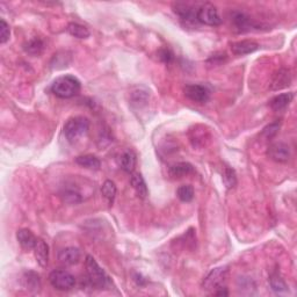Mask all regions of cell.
I'll return each instance as SVG.
<instances>
[{
	"label": "cell",
	"mask_w": 297,
	"mask_h": 297,
	"mask_svg": "<svg viewBox=\"0 0 297 297\" xmlns=\"http://www.w3.org/2000/svg\"><path fill=\"white\" fill-rule=\"evenodd\" d=\"M82 84L75 76L65 75L54 80L51 85V92L61 99H70L79 94Z\"/></svg>",
	"instance_id": "obj_1"
},
{
	"label": "cell",
	"mask_w": 297,
	"mask_h": 297,
	"mask_svg": "<svg viewBox=\"0 0 297 297\" xmlns=\"http://www.w3.org/2000/svg\"><path fill=\"white\" fill-rule=\"evenodd\" d=\"M85 267H86V274L87 280L91 287L97 289H107L112 285L111 277L108 276L107 273L99 266L92 255H87L85 260Z\"/></svg>",
	"instance_id": "obj_2"
},
{
	"label": "cell",
	"mask_w": 297,
	"mask_h": 297,
	"mask_svg": "<svg viewBox=\"0 0 297 297\" xmlns=\"http://www.w3.org/2000/svg\"><path fill=\"white\" fill-rule=\"evenodd\" d=\"M90 121L84 116H76L69 119L64 126V135L70 143L78 142L89 133Z\"/></svg>",
	"instance_id": "obj_3"
},
{
	"label": "cell",
	"mask_w": 297,
	"mask_h": 297,
	"mask_svg": "<svg viewBox=\"0 0 297 297\" xmlns=\"http://www.w3.org/2000/svg\"><path fill=\"white\" fill-rule=\"evenodd\" d=\"M229 269L226 267H217L209 273L202 282V287L204 290L216 291L218 289L225 287L226 278H228Z\"/></svg>",
	"instance_id": "obj_4"
},
{
	"label": "cell",
	"mask_w": 297,
	"mask_h": 297,
	"mask_svg": "<svg viewBox=\"0 0 297 297\" xmlns=\"http://www.w3.org/2000/svg\"><path fill=\"white\" fill-rule=\"evenodd\" d=\"M49 282L57 290L68 291L75 287L76 277L65 269H55L49 275Z\"/></svg>",
	"instance_id": "obj_5"
},
{
	"label": "cell",
	"mask_w": 297,
	"mask_h": 297,
	"mask_svg": "<svg viewBox=\"0 0 297 297\" xmlns=\"http://www.w3.org/2000/svg\"><path fill=\"white\" fill-rule=\"evenodd\" d=\"M196 21L197 23L206 26H219L222 24V19L219 17L218 11L212 4H202L200 7H197L196 11Z\"/></svg>",
	"instance_id": "obj_6"
},
{
	"label": "cell",
	"mask_w": 297,
	"mask_h": 297,
	"mask_svg": "<svg viewBox=\"0 0 297 297\" xmlns=\"http://www.w3.org/2000/svg\"><path fill=\"white\" fill-rule=\"evenodd\" d=\"M185 97L190 101L196 104H206L210 98V91L207 86L197 85V84H190L183 89Z\"/></svg>",
	"instance_id": "obj_7"
},
{
	"label": "cell",
	"mask_w": 297,
	"mask_h": 297,
	"mask_svg": "<svg viewBox=\"0 0 297 297\" xmlns=\"http://www.w3.org/2000/svg\"><path fill=\"white\" fill-rule=\"evenodd\" d=\"M267 156L276 163H287L290 159V148L283 142H276L267 150Z\"/></svg>",
	"instance_id": "obj_8"
},
{
	"label": "cell",
	"mask_w": 297,
	"mask_h": 297,
	"mask_svg": "<svg viewBox=\"0 0 297 297\" xmlns=\"http://www.w3.org/2000/svg\"><path fill=\"white\" fill-rule=\"evenodd\" d=\"M259 49V45L251 40H243V41L234 42L231 45V51L236 56H245L250 55Z\"/></svg>",
	"instance_id": "obj_9"
},
{
	"label": "cell",
	"mask_w": 297,
	"mask_h": 297,
	"mask_svg": "<svg viewBox=\"0 0 297 297\" xmlns=\"http://www.w3.org/2000/svg\"><path fill=\"white\" fill-rule=\"evenodd\" d=\"M173 11L177 16L180 18V20L185 21L186 24H195L196 21V10H194L192 6L187 4H175L173 6Z\"/></svg>",
	"instance_id": "obj_10"
},
{
	"label": "cell",
	"mask_w": 297,
	"mask_h": 297,
	"mask_svg": "<svg viewBox=\"0 0 297 297\" xmlns=\"http://www.w3.org/2000/svg\"><path fill=\"white\" fill-rule=\"evenodd\" d=\"M232 21L236 28L240 32H248L254 28L259 29V25H256L254 21L251 20L250 18L241 12H234L232 16Z\"/></svg>",
	"instance_id": "obj_11"
},
{
	"label": "cell",
	"mask_w": 297,
	"mask_h": 297,
	"mask_svg": "<svg viewBox=\"0 0 297 297\" xmlns=\"http://www.w3.org/2000/svg\"><path fill=\"white\" fill-rule=\"evenodd\" d=\"M33 250H34L35 253L36 261H38L40 266L45 268V267H47L48 262H49V246H48V244L45 240L38 239L35 247Z\"/></svg>",
	"instance_id": "obj_12"
},
{
	"label": "cell",
	"mask_w": 297,
	"mask_h": 297,
	"mask_svg": "<svg viewBox=\"0 0 297 297\" xmlns=\"http://www.w3.org/2000/svg\"><path fill=\"white\" fill-rule=\"evenodd\" d=\"M58 260L67 266L76 265L80 260V252L76 247L63 248V250L58 253Z\"/></svg>",
	"instance_id": "obj_13"
},
{
	"label": "cell",
	"mask_w": 297,
	"mask_h": 297,
	"mask_svg": "<svg viewBox=\"0 0 297 297\" xmlns=\"http://www.w3.org/2000/svg\"><path fill=\"white\" fill-rule=\"evenodd\" d=\"M291 82V76L289 70L287 69H281L278 70V72H276L273 77V82H272V87L270 89L274 91L284 89L290 85Z\"/></svg>",
	"instance_id": "obj_14"
},
{
	"label": "cell",
	"mask_w": 297,
	"mask_h": 297,
	"mask_svg": "<svg viewBox=\"0 0 297 297\" xmlns=\"http://www.w3.org/2000/svg\"><path fill=\"white\" fill-rule=\"evenodd\" d=\"M292 99H294V94L292 93L278 94L269 101V106L273 111L281 112L288 107L289 104L292 101Z\"/></svg>",
	"instance_id": "obj_15"
},
{
	"label": "cell",
	"mask_w": 297,
	"mask_h": 297,
	"mask_svg": "<svg viewBox=\"0 0 297 297\" xmlns=\"http://www.w3.org/2000/svg\"><path fill=\"white\" fill-rule=\"evenodd\" d=\"M130 185L133 186L137 195L141 197V199H145L148 196L149 190L148 186H146V182L144 178L142 177L141 173H133L130 177Z\"/></svg>",
	"instance_id": "obj_16"
},
{
	"label": "cell",
	"mask_w": 297,
	"mask_h": 297,
	"mask_svg": "<svg viewBox=\"0 0 297 297\" xmlns=\"http://www.w3.org/2000/svg\"><path fill=\"white\" fill-rule=\"evenodd\" d=\"M17 238L21 246L26 248V250H32V248H34L36 245V241H38L36 237L34 236V233L28 229H21L18 231Z\"/></svg>",
	"instance_id": "obj_17"
},
{
	"label": "cell",
	"mask_w": 297,
	"mask_h": 297,
	"mask_svg": "<svg viewBox=\"0 0 297 297\" xmlns=\"http://www.w3.org/2000/svg\"><path fill=\"white\" fill-rule=\"evenodd\" d=\"M136 155L131 150H127L120 156V166L124 172L133 173L135 167H136Z\"/></svg>",
	"instance_id": "obj_18"
},
{
	"label": "cell",
	"mask_w": 297,
	"mask_h": 297,
	"mask_svg": "<svg viewBox=\"0 0 297 297\" xmlns=\"http://www.w3.org/2000/svg\"><path fill=\"white\" fill-rule=\"evenodd\" d=\"M194 172V167L192 164L189 163H177L174 165H172L168 170V173L172 178L174 179H179V178H183L186 175H188Z\"/></svg>",
	"instance_id": "obj_19"
},
{
	"label": "cell",
	"mask_w": 297,
	"mask_h": 297,
	"mask_svg": "<svg viewBox=\"0 0 297 297\" xmlns=\"http://www.w3.org/2000/svg\"><path fill=\"white\" fill-rule=\"evenodd\" d=\"M23 283H24V287L31 291L39 290L40 287H41V280H40L39 274H36L35 272H32V270L26 272L24 274Z\"/></svg>",
	"instance_id": "obj_20"
},
{
	"label": "cell",
	"mask_w": 297,
	"mask_h": 297,
	"mask_svg": "<svg viewBox=\"0 0 297 297\" xmlns=\"http://www.w3.org/2000/svg\"><path fill=\"white\" fill-rule=\"evenodd\" d=\"M76 163L79 165V166L89 168V170H99L101 166V161L98 157L93 155H84L79 156L76 158Z\"/></svg>",
	"instance_id": "obj_21"
},
{
	"label": "cell",
	"mask_w": 297,
	"mask_h": 297,
	"mask_svg": "<svg viewBox=\"0 0 297 297\" xmlns=\"http://www.w3.org/2000/svg\"><path fill=\"white\" fill-rule=\"evenodd\" d=\"M43 49H45V43L41 39L34 38L29 40L24 45V50L31 56H40L42 54Z\"/></svg>",
	"instance_id": "obj_22"
},
{
	"label": "cell",
	"mask_w": 297,
	"mask_h": 297,
	"mask_svg": "<svg viewBox=\"0 0 297 297\" xmlns=\"http://www.w3.org/2000/svg\"><path fill=\"white\" fill-rule=\"evenodd\" d=\"M68 33L73 38H77V39H87L90 38V31L87 29L85 26L80 25V24H77V23H71L68 25V28H67Z\"/></svg>",
	"instance_id": "obj_23"
},
{
	"label": "cell",
	"mask_w": 297,
	"mask_h": 297,
	"mask_svg": "<svg viewBox=\"0 0 297 297\" xmlns=\"http://www.w3.org/2000/svg\"><path fill=\"white\" fill-rule=\"evenodd\" d=\"M116 192H117L116 185L112 180H106L104 182V185H102V188H101V193L105 199L108 201L109 204H113V202H114Z\"/></svg>",
	"instance_id": "obj_24"
},
{
	"label": "cell",
	"mask_w": 297,
	"mask_h": 297,
	"mask_svg": "<svg viewBox=\"0 0 297 297\" xmlns=\"http://www.w3.org/2000/svg\"><path fill=\"white\" fill-rule=\"evenodd\" d=\"M269 284L270 288H272L275 292H285L288 290L287 283H285V281L282 278L281 275H278L277 273L270 275Z\"/></svg>",
	"instance_id": "obj_25"
},
{
	"label": "cell",
	"mask_w": 297,
	"mask_h": 297,
	"mask_svg": "<svg viewBox=\"0 0 297 297\" xmlns=\"http://www.w3.org/2000/svg\"><path fill=\"white\" fill-rule=\"evenodd\" d=\"M62 196H63V199H64L65 202L71 203V204L80 203L83 201L82 193H80L79 190L76 189V188H68V189H65L64 192H63V194H62Z\"/></svg>",
	"instance_id": "obj_26"
},
{
	"label": "cell",
	"mask_w": 297,
	"mask_h": 297,
	"mask_svg": "<svg viewBox=\"0 0 297 297\" xmlns=\"http://www.w3.org/2000/svg\"><path fill=\"white\" fill-rule=\"evenodd\" d=\"M223 182L228 189H232L237 185V174L232 167L226 166L223 172Z\"/></svg>",
	"instance_id": "obj_27"
},
{
	"label": "cell",
	"mask_w": 297,
	"mask_h": 297,
	"mask_svg": "<svg viewBox=\"0 0 297 297\" xmlns=\"http://www.w3.org/2000/svg\"><path fill=\"white\" fill-rule=\"evenodd\" d=\"M177 196L182 202H190L194 199V188L190 185H182L177 189Z\"/></svg>",
	"instance_id": "obj_28"
},
{
	"label": "cell",
	"mask_w": 297,
	"mask_h": 297,
	"mask_svg": "<svg viewBox=\"0 0 297 297\" xmlns=\"http://www.w3.org/2000/svg\"><path fill=\"white\" fill-rule=\"evenodd\" d=\"M11 38V28L10 25L5 20H0V43L5 45Z\"/></svg>",
	"instance_id": "obj_29"
},
{
	"label": "cell",
	"mask_w": 297,
	"mask_h": 297,
	"mask_svg": "<svg viewBox=\"0 0 297 297\" xmlns=\"http://www.w3.org/2000/svg\"><path fill=\"white\" fill-rule=\"evenodd\" d=\"M278 129H280V123L274 122L272 124H269V126H267L265 129L262 130L261 136H263L266 139H272L275 135L277 134Z\"/></svg>",
	"instance_id": "obj_30"
},
{
	"label": "cell",
	"mask_w": 297,
	"mask_h": 297,
	"mask_svg": "<svg viewBox=\"0 0 297 297\" xmlns=\"http://www.w3.org/2000/svg\"><path fill=\"white\" fill-rule=\"evenodd\" d=\"M158 56H159L160 60L163 61L164 63H166V64L171 63L172 60H173V54H172V51L168 50V49H161V50H159Z\"/></svg>",
	"instance_id": "obj_31"
},
{
	"label": "cell",
	"mask_w": 297,
	"mask_h": 297,
	"mask_svg": "<svg viewBox=\"0 0 297 297\" xmlns=\"http://www.w3.org/2000/svg\"><path fill=\"white\" fill-rule=\"evenodd\" d=\"M226 58V55L225 54H221L218 56V55H212V56L208 60V63L209 64H214V65H219L222 64V62L224 61Z\"/></svg>",
	"instance_id": "obj_32"
}]
</instances>
